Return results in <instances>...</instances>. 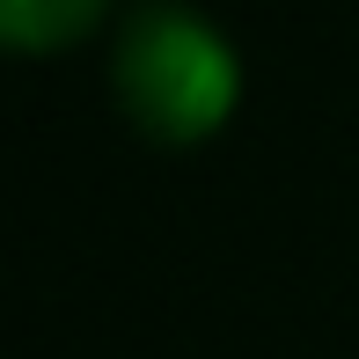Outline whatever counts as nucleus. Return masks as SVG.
<instances>
[{
	"mask_svg": "<svg viewBox=\"0 0 359 359\" xmlns=\"http://www.w3.org/2000/svg\"><path fill=\"white\" fill-rule=\"evenodd\" d=\"M110 95L154 147L213 140L242 103V59L191 0H140L110 29Z\"/></svg>",
	"mask_w": 359,
	"mask_h": 359,
	"instance_id": "f257e3e1",
	"label": "nucleus"
},
{
	"mask_svg": "<svg viewBox=\"0 0 359 359\" xmlns=\"http://www.w3.org/2000/svg\"><path fill=\"white\" fill-rule=\"evenodd\" d=\"M110 15V0H0V52L15 59H44L67 44L95 37Z\"/></svg>",
	"mask_w": 359,
	"mask_h": 359,
	"instance_id": "f03ea898",
	"label": "nucleus"
}]
</instances>
